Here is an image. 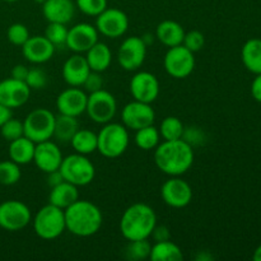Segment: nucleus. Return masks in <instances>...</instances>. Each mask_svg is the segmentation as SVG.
I'll use <instances>...</instances> for the list:
<instances>
[{
  "label": "nucleus",
  "mask_w": 261,
  "mask_h": 261,
  "mask_svg": "<svg viewBox=\"0 0 261 261\" xmlns=\"http://www.w3.org/2000/svg\"><path fill=\"white\" fill-rule=\"evenodd\" d=\"M88 94L79 87H70L61 92L56 98V109L59 114L78 117L86 112Z\"/></svg>",
  "instance_id": "obj_18"
},
{
  "label": "nucleus",
  "mask_w": 261,
  "mask_h": 261,
  "mask_svg": "<svg viewBox=\"0 0 261 261\" xmlns=\"http://www.w3.org/2000/svg\"><path fill=\"white\" fill-rule=\"evenodd\" d=\"M241 59L245 68L254 74H261V40L250 38L242 46Z\"/></svg>",
  "instance_id": "obj_27"
},
{
  "label": "nucleus",
  "mask_w": 261,
  "mask_h": 261,
  "mask_svg": "<svg viewBox=\"0 0 261 261\" xmlns=\"http://www.w3.org/2000/svg\"><path fill=\"white\" fill-rule=\"evenodd\" d=\"M33 231L40 239L51 241L60 237L66 229L64 209L48 203L36 213L32 219Z\"/></svg>",
  "instance_id": "obj_5"
},
{
  "label": "nucleus",
  "mask_w": 261,
  "mask_h": 261,
  "mask_svg": "<svg viewBox=\"0 0 261 261\" xmlns=\"http://www.w3.org/2000/svg\"><path fill=\"white\" fill-rule=\"evenodd\" d=\"M59 170L63 175L64 181H68L78 188L91 184L96 176L93 163L87 158V155L79 153L64 157Z\"/></svg>",
  "instance_id": "obj_6"
},
{
  "label": "nucleus",
  "mask_w": 261,
  "mask_h": 261,
  "mask_svg": "<svg viewBox=\"0 0 261 261\" xmlns=\"http://www.w3.org/2000/svg\"><path fill=\"white\" fill-rule=\"evenodd\" d=\"M157 224L154 209L144 203H135L125 209L120 219V232L127 241L149 239Z\"/></svg>",
  "instance_id": "obj_3"
},
{
  "label": "nucleus",
  "mask_w": 261,
  "mask_h": 261,
  "mask_svg": "<svg viewBox=\"0 0 261 261\" xmlns=\"http://www.w3.org/2000/svg\"><path fill=\"white\" fill-rule=\"evenodd\" d=\"M31 96V88L25 82L8 78L0 82V103L9 109H18L28 102Z\"/></svg>",
  "instance_id": "obj_17"
},
{
  "label": "nucleus",
  "mask_w": 261,
  "mask_h": 261,
  "mask_svg": "<svg viewBox=\"0 0 261 261\" xmlns=\"http://www.w3.org/2000/svg\"><path fill=\"white\" fill-rule=\"evenodd\" d=\"M116 111V98L109 91H105L102 88L93 93H89L88 99H87L86 112L93 122L101 125L107 124V122L112 121Z\"/></svg>",
  "instance_id": "obj_8"
},
{
  "label": "nucleus",
  "mask_w": 261,
  "mask_h": 261,
  "mask_svg": "<svg viewBox=\"0 0 261 261\" xmlns=\"http://www.w3.org/2000/svg\"><path fill=\"white\" fill-rule=\"evenodd\" d=\"M134 142L137 147L143 150L155 149V147L161 143L160 130L154 125H148V126L142 127V129L135 132Z\"/></svg>",
  "instance_id": "obj_31"
},
{
  "label": "nucleus",
  "mask_w": 261,
  "mask_h": 261,
  "mask_svg": "<svg viewBox=\"0 0 261 261\" xmlns=\"http://www.w3.org/2000/svg\"><path fill=\"white\" fill-rule=\"evenodd\" d=\"M68 27L63 23H48L45 30V37L53 43L55 47L63 46L66 43V37H68Z\"/></svg>",
  "instance_id": "obj_35"
},
{
  "label": "nucleus",
  "mask_w": 261,
  "mask_h": 261,
  "mask_svg": "<svg viewBox=\"0 0 261 261\" xmlns=\"http://www.w3.org/2000/svg\"><path fill=\"white\" fill-rule=\"evenodd\" d=\"M36 143L28 139L27 137H20L18 139L9 142V158L13 162L18 163L19 166L28 165L33 162V155H35Z\"/></svg>",
  "instance_id": "obj_26"
},
{
  "label": "nucleus",
  "mask_w": 261,
  "mask_h": 261,
  "mask_svg": "<svg viewBox=\"0 0 261 261\" xmlns=\"http://www.w3.org/2000/svg\"><path fill=\"white\" fill-rule=\"evenodd\" d=\"M86 59L91 70L103 73L111 65L112 53L106 43L97 41L86 53Z\"/></svg>",
  "instance_id": "obj_25"
},
{
  "label": "nucleus",
  "mask_w": 261,
  "mask_h": 261,
  "mask_svg": "<svg viewBox=\"0 0 261 261\" xmlns=\"http://www.w3.org/2000/svg\"><path fill=\"white\" fill-rule=\"evenodd\" d=\"M182 45L195 54L204 47V45H205V37H204V35L200 31H189V32H185Z\"/></svg>",
  "instance_id": "obj_39"
},
{
  "label": "nucleus",
  "mask_w": 261,
  "mask_h": 261,
  "mask_svg": "<svg viewBox=\"0 0 261 261\" xmlns=\"http://www.w3.org/2000/svg\"><path fill=\"white\" fill-rule=\"evenodd\" d=\"M154 242H162V241H167V240H171V232L170 228L165 224H155L154 229L152 231V234H150Z\"/></svg>",
  "instance_id": "obj_43"
},
{
  "label": "nucleus",
  "mask_w": 261,
  "mask_h": 261,
  "mask_svg": "<svg viewBox=\"0 0 261 261\" xmlns=\"http://www.w3.org/2000/svg\"><path fill=\"white\" fill-rule=\"evenodd\" d=\"M98 35L96 25L89 23H78L68 31L65 45L73 53L84 54L98 41Z\"/></svg>",
  "instance_id": "obj_16"
},
{
  "label": "nucleus",
  "mask_w": 261,
  "mask_h": 261,
  "mask_svg": "<svg viewBox=\"0 0 261 261\" xmlns=\"http://www.w3.org/2000/svg\"><path fill=\"white\" fill-rule=\"evenodd\" d=\"M155 119V112L152 103H145L134 99L124 106L121 111L122 125L127 130H137L153 125Z\"/></svg>",
  "instance_id": "obj_14"
},
{
  "label": "nucleus",
  "mask_w": 261,
  "mask_h": 261,
  "mask_svg": "<svg viewBox=\"0 0 261 261\" xmlns=\"http://www.w3.org/2000/svg\"><path fill=\"white\" fill-rule=\"evenodd\" d=\"M76 7L83 14L97 17L107 8V0H76Z\"/></svg>",
  "instance_id": "obj_38"
},
{
  "label": "nucleus",
  "mask_w": 261,
  "mask_h": 261,
  "mask_svg": "<svg viewBox=\"0 0 261 261\" xmlns=\"http://www.w3.org/2000/svg\"><path fill=\"white\" fill-rule=\"evenodd\" d=\"M251 94L255 101L261 103V74H256V78L254 79L251 84Z\"/></svg>",
  "instance_id": "obj_45"
},
{
  "label": "nucleus",
  "mask_w": 261,
  "mask_h": 261,
  "mask_svg": "<svg viewBox=\"0 0 261 261\" xmlns=\"http://www.w3.org/2000/svg\"><path fill=\"white\" fill-rule=\"evenodd\" d=\"M161 196L168 206L181 209L188 206L193 200V189L180 176H170V180L161 188Z\"/></svg>",
  "instance_id": "obj_12"
},
{
  "label": "nucleus",
  "mask_w": 261,
  "mask_h": 261,
  "mask_svg": "<svg viewBox=\"0 0 261 261\" xmlns=\"http://www.w3.org/2000/svg\"><path fill=\"white\" fill-rule=\"evenodd\" d=\"M63 158V153L59 149L58 144L51 142L50 139L36 143L33 162L42 172L48 173L51 171L59 170Z\"/></svg>",
  "instance_id": "obj_19"
},
{
  "label": "nucleus",
  "mask_w": 261,
  "mask_h": 261,
  "mask_svg": "<svg viewBox=\"0 0 261 261\" xmlns=\"http://www.w3.org/2000/svg\"><path fill=\"white\" fill-rule=\"evenodd\" d=\"M160 81L149 71H138L130 81V93L137 101L153 103L160 96Z\"/></svg>",
  "instance_id": "obj_15"
},
{
  "label": "nucleus",
  "mask_w": 261,
  "mask_h": 261,
  "mask_svg": "<svg viewBox=\"0 0 261 261\" xmlns=\"http://www.w3.org/2000/svg\"><path fill=\"white\" fill-rule=\"evenodd\" d=\"M55 115L47 109L38 107L31 111L23 120L24 137L35 143L43 142L53 138Z\"/></svg>",
  "instance_id": "obj_7"
},
{
  "label": "nucleus",
  "mask_w": 261,
  "mask_h": 261,
  "mask_svg": "<svg viewBox=\"0 0 261 261\" xmlns=\"http://www.w3.org/2000/svg\"><path fill=\"white\" fill-rule=\"evenodd\" d=\"M65 224L66 229L74 236L91 237L101 229L103 223L102 212L96 204L88 200H78L66 209Z\"/></svg>",
  "instance_id": "obj_2"
},
{
  "label": "nucleus",
  "mask_w": 261,
  "mask_h": 261,
  "mask_svg": "<svg viewBox=\"0 0 261 261\" xmlns=\"http://www.w3.org/2000/svg\"><path fill=\"white\" fill-rule=\"evenodd\" d=\"M145 42L139 36H130L122 41L117 53V61L126 71H137L144 64L147 56Z\"/></svg>",
  "instance_id": "obj_11"
},
{
  "label": "nucleus",
  "mask_w": 261,
  "mask_h": 261,
  "mask_svg": "<svg viewBox=\"0 0 261 261\" xmlns=\"http://www.w3.org/2000/svg\"><path fill=\"white\" fill-rule=\"evenodd\" d=\"M160 134L163 140L181 139L185 132L182 121L176 116H167L163 119L160 126Z\"/></svg>",
  "instance_id": "obj_32"
},
{
  "label": "nucleus",
  "mask_w": 261,
  "mask_h": 261,
  "mask_svg": "<svg viewBox=\"0 0 261 261\" xmlns=\"http://www.w3.org/2000/svg\"><path fill=\"white\" fill-rule=\"evenodd\" d=\"M195 158L194 147L186 140H163L154 149V163L168 176H182L191 168Z\"/></svg>",
  "instance_id": "obj_1"
},
{
  "label": "nucleus",
  "mask_w": 261,
  "mask_h": 261,
  "mask_svg": "<svg viewBox=\"0 0 261 261\" xmlns=\"http://www.w3.org/2000/svg\"><path fill=\"white\" fill-rule=\"evenodd\" d=\"M82 87H84V91L87 93H93V92L102 89V87H103V79H102L101 73L91 70V73L88 74V76L86 78V81H84Z\"/></svg>",
  "instance_id": "obj_41"
},
{
  "label": "nucleus",
  "mask_w": 261,
  "mask_h": 261,
  "mask_svg": "<svg viewBox=\"0 0 261 261\" xmlns=\"http://www.w3.org/2000/svg\"><path fill=\"white\" fill-rule=\"evenodd\" d=\"M70 145L74 152L88 155L97 150V134L89 129H81L71 138Z\"/></svg>",
  "instance_id": "obj_30"
},
{
  "label": "nucleus",
  "mask_w": 261,
  "mask_h": 261,
  "mask_svg": "<svg viewBox=\"0 0 261 261\" xmlns=\"http://www.w3.org/2000/svg\"><path fill=\"white\" fill-rule=\"evenodd\" d=\"M129 142V130L122 124L110 121L97 134V150L103 157L114 160L126 152Z\"/></svg>",
  "instance_id": "obj_4"
},
{
  "label": "nucleus",
  "mask_w": 261,
  "mask_h": 261,
  "mask_svg": "<svg viewBox=\"0 0 261 261\" xmlns=\"http://www.w3.org/2000/svg\"><path fill=\"white\" fill-rule=\"evenodd\" d=\"M185 30L176 20H163L155 28V38L167 47L182 45Z\"/></svg>",
  "instance_id": "obj_23"
},
{
  "label": "nucleus",
  "mask_w": 261,
  "mask_h": 261,
  "mask_svg": "<svg viewBox=\"0 0 261 261\" xmlns=\"http://www.w3.org/2000/svg\"><path fill=\"white\" fill-rule=\"evenodd\" d=\"M64 177L61 175L60 170H55V171H51V172L47 173V185L50 188H54V186L59 185L60 182H63Z\"/></svg>",
  "instance_id": "obj_46"
},
{
  "label": "nucleus",
  "mask_w": 261,
  "mask_h": 261,
  "mask_svg": "<svg viewBox=\"0 0 261 261\" xmlns=\"http://www.w3.org/2000/svg\"><path fill=\"white\" fill-rule=\"evenodd\" d=\"M79 129V122L76 117L69 116V115L59 114L55 116V125H54V135L59 142L70 143L71 138L74 137Z\"/></svg>",
  "instance_id": "obj_28"
},
{
  "label": "nucleus",
  "mask_w": 261,
  "mask_h": 261,
  "mask_svg": "<svg viewBox=\"0 0 261 261\" xmlns=\"http://www.w3.org/2000/svg\"><path fill=\"white\" fill-rule=\"evenodd\" d=\"M79 199L78 186L63 181L59 185L51 188L50 194H48V203L58 206L60 209H66L71 204L75 203Z\"/></svg>",
  "instance_id": "obj_24"
},
{
  "label": "nucleus",
  "mask_w": 261,
  "mask_h": 261,
  "mask_svg": "<svg viewBox=\"0 0 261 261\" xmlns=\"http://www.w3.org/2000/svg\"><path fill=\"white\" fill-rule=\"evenodd\" d=\"M12 117V109L0 103V126Z\"/></svg>",
  "instance_id": "obj_47"
},
{
  "label": "nucleus",
  "mask_w": 261,
  "mask_h": 261,
  "mask_svg": "<svg viewBox=\"0 0 261 261\" xmlns=\"http://www.w3.org/2000/svg\"><path fill=\"white\" fill-rule=\"evenodd\" d=\"M33 2H36L37 4H43V3L46 2V0H33Z\"/></svg>",
  "instance_id": "obj_49"
},
{
  "label": "nucleus",
  "mask_w": 261,
  "mask_h": 261,
  "mask_svg": "<svg viewBox=\"0 0 261 261\" xmlns=\"http://www.w3.org/2000/svg\"><path fill=\"white\" fill-rule=\"evenodd\" d=\"M55 46L45 36H30L22 46V54L32 64H43L55 54Z\"/></svg>",
  "instance_id": "obj_20"
},
{
  "label": "nucleus",
  "mask_w": 261,
  "mask_h": 261,
  "mask_svg": "<svg viewBox=\"0 0 261 261\" xmlns=\"http://www.w3.org/2000/svg\"><path fill=\"white\" fill-rule=\"evenodd\" d=\"M42 14L48 23L68 24L75 14V5L71 0H46L42 4Z\"/></svg>",
  "instance_id": "obj_22"
},
{
  "label": "nucleus",
  "mask_w": 261,
  "mask_h": 261,
  "mask_svg": "<svg viewBox=\"0 0 261 261\" xmlns=\"http://www.w3.org/2000/svg\"><path fill=\"white\" fill-rule=\"evenodd\" d=\"M96 28L98 33L109 38H119L129 28V17L126 13L116 8H106L96 17Z\"/></svg>",
  "instance_id": "obj_13"
},
{
  "label": "nucleus",
  "mask_w": 261,
  "mask_h": 261,
  "mask_svg": "<svg viewBox=\"0 0 261 261\" xmlns=\"http://www.w3.org/2000/svg\"><path fill=\"white\" fill-rule=\"evenodd\" d=\"M0 133H2V137L4 138L7 142H13V140L18 139V138L24 135L23 121L10 117L9 120H7V121L0 126Z\"/></svg>",
  "instance_id": "obj_36"
},
{
  "label": "nucleus",
  "mask_w": 261,
  "mask_h": 261,
  "mask_svg": "<svg viewBox=\"0 0 261 261\" xmlns=\"http://www.w3.org/2000/svg\"><path fill=\"white\" fill-rule=\"evenodd\" d=\"M28 70H30V69H28L25 65H23V64H18V65H15L14 68L12 69V78L17 79V81L24 82L25 78H27Z\"/></svg>",
  "instance_id": "obj_44"
},
{
  "label": "nucleus",
  "mask_w": 261,
  "mask_h": 261,
  "mask_svg": "<svg viewBox=\"0 0 261 261\" xmlns=\"http://www.w3.org/2000/svg\"><path fill=\"white\" fill-rule=\"evenodd\" d=\"M165 70L175 79L188 78L195 69V56L184 45L168 47L163 59Z\"/></svg>",
  "instance_id": "obj_9"
},
{
  "label": "nucleus",
  "mask_w": 261,
  "mask_h": 261,
  "mask_svg": "<svg viewBox=\"0 0 261 261\" xmlns=\"http://www.w3.org/2000/svg\"><path fill=\"white\" fill-rule=\"evenodd\" d=\"M4 2H7V3H14V2H18V0H4Z\"/></svg>",
  "instance_id": "obj_50"
},
{
  "label": "nucleus",
  "mask_w": 261,
  "mask_h": 261,
  "mask_svg": "<svg viewBox=\"0 0 261 261\" xmlns=\"http://www.w3.org/2000/svg\"><path fill=\"white\" fill-rule=\"evenodd\" d=\"M7 37L12 45L22 47L25 41L30 38V31H28V28L23 23H13L8 28Z\"/></svg>",
  "instance_id": "obj_37"
},
{
  "label": "nucleus",
  "mask_w": 261,
  "mask_h": 261,
  "mask_svg": "<svg viewBox=\"0 0 261 261\" xmlns=\"http://www.w3.org/2000/svg\"><path fill=\"white\" fill-rule=\"evenodd\" d=\"M25 84L32 89H42L47 84V75L45 71L40 68H32L28 70L27 78H25Z\"/></svg>",
  "instance_id": "obj_40"
},
{
  "label": "nucleus",
  "mask_w": 261,
  "mask_h": 261,
  "mask_svg": "<svg viewBox=\"0 0 261 261\" xmlns=\"http://www.w3.org/2000/svg\"><path fill=\"white\" fill-rule=\"evenodd\" d=\"M31 221L32 214L23 201L7 200L0 204V227L5 231H20L25 228Z\"/></svg>",
  "instance_id": "obj_10"
},
{
  "label": "nucleus",
  "mask_w": 261,
  "mask_h": 261,
  "mask_svg": "<svg viewBox=\"0 0 261 261\" xmlns=\"http://www.w3.org/2000/svg\"><path fill=\"white\" fill-rule=\"evenodd\" d=\"M22 177V171L18 163L9 161L0 162V184L5 186L15 185Z\"/></svg>",
  "instance_id": "obj_33"
},
{
  "label": "nucleus",
  "mask_w": 261,
  "mask_h": 261,
  "mask_svg": "<svg viewBox=\"0 0 261 261\" xmlns=\"http://www.w3.org/2000/svg\"><path fill=\"white\" fill-rule=\"evenodd\" d=\"M252 259H254L255 261H261V245L254 251V255H252Z\"/></svg>",
  "instance_id": "obj_48"
},
{
  "label": "nucleus",
  "mask_w": 261,
  "mask_h": 261,
  "mask_svg": "<svg viewBox=\"0 0 261 261\" xmlns=\"http://www.w3.org/2000/svg\"><path fill=\"white\" fill-rule=\"evenodd\" d=\"M150 249H152V245L148 241V239L135 240V241H129V245L125 250V254H126V257L129 260L140 261L149 257Z\"/></svg>",
  "instance_id": "obj_34"
},
{
  "label": "nucleus",
  "mask_w": 261,
  "mask_h": 261,
  "mask_svg": "<svg viewBox=\"0 0 261 261\" xmlns=\"http://www.w3.org/2000/svg\"><path fill=\"white\" fill-rule=\"evenodd\" d=\"M204 134L201 130L195 129V127H189L188 130L185 129L182 135V139L186 140L190 145H195V144H200L201 140H203Z\"/></svg>",
  "instance_id": "obj_42"
},
{
  "label": "nucleus",
  "mask_w": 261,
  "mask_h": 261,
  "mask_svg": "<svg viewBox=\"0 0 261 261\" xmlns=\"http://www.w3.org/2000/svg\"><path fill=\"white\" fill-rule=\"evenodd\" d=\"M91 73L86 56L74 53L63 65V78L69 87H82Z\"/></svg>",
  "instance_id": "obj_21"
},
{
  "label": "nucleus",
  "mask_w": 261,
  "mask_h": 261,
  "mask_svg": "<svg viewBox=\"0 0 261 261\" xmlns=\"http://www.w3.org/2000/svg\"><path fill=\"white\" fill-rule=\"evenodd\" d=\"M149 259L152 261H181L184 259L180 247L171 240L154 242L150 249Z\"/></svg>",
  "instance_id": "obj_29"
}]
</instances>
